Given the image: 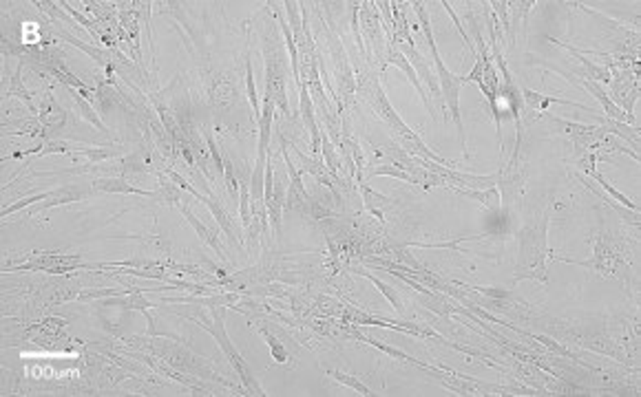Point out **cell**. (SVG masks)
<instances>
[{
  "mask_svg": "<svg viewBox=\"0 0 641 397\" xmlns=\"http://www.w3.org/2000/svg\"><path fill=\"white\" fill-rule=\"evenodd\" d=\"M550 212L546 210L535 223L526 225L517 232V241H520V258L515 263L513 282L522 280H537L542 285H548V271H546V258L550 256V249L546 243Z\"/></svg>",
  "mask_w": 641,
  "mask_h": 397,
  "instance_id": "cell-1",
  "label": "cell"
},
{
  "mask_svg": "<svg viewBox=\"0 0 641 397\" xmlns=\"http://www.w3.org/2000/svg\"><path fill=\"white\" fill-rule=\"evenodd\" d=\"M591 241L595 245V254L591 260H573L566 256H550L553 260H564V263L570 265H582V267H591L602 276H617L622 278L626 274H631V265L626 263V249L622 245V241L613 238L611 232H602L591 236Z\"/></svg>",
  "mask_w": 641,
  "mask_h": 397,
  "instance_id": "cell-2",
  "label": "cell"
},
{
  "mask_svg": "<svg viewBox=\"0 0 641 397\" xmlns=\"http://www.w3.org/2000/svg\"><path fill=\"white\" fill-rule=\"evenodd\" d=\"M414 9L416 14L420 18V25H422V31L427 36V44H429L431 49V58L436 62V69H438V79H440V86H443V97H445V104L452 110V117L456 122V126L460 130V137H463V148H465V128H463V117H460V108H458V95H460V88H463V77L454 75L452 71L447 69L443 64L440 55H438V49H436V42H434V36H431V25H429V14H427V9L422 3H414ZM465 155H467V148H465Z\"/></svg>",
  "mask_w": 641,
  "mask_h": 397,
  "instance_id": "cell-3",
  "label": "cell"
},
{
  "mask_svg": "<svg viewBox=\"0 0 641 397\" xmlns=\"http://www.w3.org/2000/svg\"><path fill=\"white\" fill-rule=\"evenodd\" d=\"M533 119H548L553 130L550 133H559V135H566V137L573 142L575 148H600V146L606 142V133L602 130V126H584V124H575V122H568V119H561V117H555L550 115V113H537Z\"/></svg>",
  "mask_w": 641,
  "mask_h": 397,
  "instance_id": "cell-4",
  "label": "cell"
},
{
  "mask_svg": "<svg viewBox=\"0 0 641 397\" xmlns=\"http://www.w3.org/2000/svg\"><path fill=\"white\" fill-rule=\"evenodd\" d=\"M212 318H215V325H204V322H199V325H204L208 331L215 336V340L221 345V349H223V354H226V358H228V362L232 365V369L239 373V378H241V382H243V389L245 391H250V393H254V395H263V391H261V387L257 384V380L252 378V373H250V369H248V365L241 360V356L237 354V349H234L232 345H230V340H228V333H226V327H223V311L221 309H217V311H212Z\"/></svg>",
  "mask_w": 641,
  "mask_h": 397,
  "instance_id": "cell-5",
  "label": "cell"
},
{
  "mask_svg": "<svg viewBox=\"0 0 641 397\" xmlns=\"http://www.w3.org/2000/svg\"><path fill=\"white\" fill-rule=\"evenodd\" d=\"M284 55L281 51L266 49V95L275 99V104L290 115L288 99H286V71H284Z\"/></svg>",
  "mask_w": 641,
  "mask_h": 397,
  "instance_id": "cell-6",
  "label": "cell"
},
{
  "mask_svg": "<svg viewBox=\"0 0 641 397\" xmlns=\"http://www.w3.org/2000/svg\"><path fill=\"white\" fill-rule=\"evenodd\" d=\"M279 139H281V155H284V164H286V170H288V177H290V188H288V197H286V210H295L297 208V203H306L310 197H308V192H306V188H303V181H301V175H299V170L292 166V162H290V155H288V151H286V137L284 135H279Z\"/></svg>",
  "mask_w": 641,
  "mask_h": 397,
  "instance_id": "cell-7",
  "label": "cell"
},
{
  "mask_svg": "<svg viewBox=\"0 0 641 397\" xmlns=\"http://www.w3.org/2000/svg\"><path fill=\"white\" fill-rule=\"evenodd\" d=\"M387 62L389 64H396L398 69H402L405 73H407V77L414 82V86L418 88V93H420V97H422V101H425V106H427V110H429V115L431 117H436V110H434V104H431V99L427 97V93H425V88L420 86V82H418V77H416V71H414V66L409 64V60L405 58V55L393 47V49H389V55H387Z\"/></svg>",
  "mask_w": 641,
  "mask_h": 397,
  "instance_id": "cell-8",
  "label": "cell"
},
{
  "mask_svg": "<svg viewBox=\"0 0 641 397\" xmlns=\"http://www.w3.org/2000/svg\"><path fill=\"white\" fill-rule=\"evenodd\" d=\"M179 208H182V212H184L186 221H188L190 225H193L195 230H197V234H199V238H201V241H204V243H208V245H210V247H212V249H215V252H217V256H219V258H223V260H226V254H223V247H221V243H219L217 234H212V230H208L206 225L201 223V221H199V219L195 217V214L188 210V206H186V203H179Z\"/></svg>",
  "mask_w": 641,
  "mask_h": 397,
  "instance_id": "cell-9",
  "label": "cell"
},
{
  "mask_svg": "<svg viewBox=\"0 0 641 397\" xmlns=\"http://www.w3.org/2000/svg\"><path fill=\"white\" fill-rule=\"evenodd\" d=\"M553 42H557V44H561L559 40H553ZM566 51H570L575 58L584 64V69H586V79H593V82H611V71L606 69V66H600V64H595V62H591L588 58H584V53L582 51H577L575 47H568V44H561Z\"/></svg>",
  "mask_w": 641,
  "mask_h": 397,
  "instance_id": "cell-10",
  "label": "cell"
},
{
  "mask_svg": "<svg viewBox=\"0 0 641 397\" xmlns=\"http://www.w3.org/2000/svg\"><path fill=\"white\" fill-rule=\"evenodd\" d=\"M577 179H579L582 184L586 186L591 192H595V195H597V197L606 203V206H611L617 214H620V217H624V219H626L628 223H631V225H639V214H637V210H628V208H624V206H622V203L613 201L609 195H604V192H600L597 188H595V186H593V181H588L586 177H584V175H577Z\"/></svg>",
  "mask_w": 641,
  "mask_h": 397,
  "instance_id": "cell-11",
  "label": "cell"
},
{
  "mask_svg": "<svg viewBox=\"0 0 641 397\" xmlns=\"http://www.w3.org/2000/svg\"><path fill=\"white\" fill-rule=\"evenodd\" d=\"M361 197H363V201H365L367 210L372 212L378 221H383V219H385L383 208H389V206H391V199L385 197V195H378V192H374L369 186H365L363 181H361Z\"/></svg>",
  "mask_w": 641,
  "mask_h": 397,
  "instance_id": "cell-12",
  "label": "cell"
},
{
  "mask_svg": "<svg viewBox=\"0 0 641 397\" xmlns=\"http://www.w3.org/2000/svg\"><path fill=\"white\" fill-rule=\"evenodd\" d=\"M597 159L600 155L595 153L593 148H575L573 151V159L570 162L575 164V168L584 177H591L595 170H597Z\"/></svg>",
  "mask_w": 641,
  "mask_h": 397,
  "instance_id": "cell-13",
  "label": "cell"
},
{
  "mask_svg": "<svg viewBox=\"0 0 641 397\" xmlns=\"http://www.w3.org/2000/svg\"><path fill=\"white\" fill-rule=\"evenodd\" d=\"M97 190H104V192H129V195H144V197H155V192H144V190H138V188H133V186H129L127 181H122V179H97L95 184H93Z\"/></svg>",
  "mask_w": 641,
  "mask_h": 397,
  "instance_id": "cell-14",
  "label": "cell"
},
{
  "mask_svg": "<svg viewBox=\"0 0 641 397\" xmlns=\"http://www.w3.org/2000/svg\"><path fill=\"white\" fill-rule=\"evenodd\" d=\"M277 20H279V25H281V31H284V38H286L288 55H290V60H292V73H295V77H297V84H301V69H299V49H297V44H295V36H292V31H290V27L286 25V20H284V18H281V16H277Z\"/></svg>",
  "mask_w": 641,
  "mask_h": 397,
  "instance_id": "cell-15",
  "label": "cell"
},
{
  "mask_svg": "<svg viewBox=\"0 0 641 397\" xmlns=\"http://www.w3.org/2000/svg\"><path fill=\"white\" fill-rule=\"evenodd\" d=\"M591 179H595V181H597V184H600V186H602V188L606 190V195H609V197H611L613 201L622 203V206H624V208H628V210H637V203H635V201H631V199H628L626 195H622V192L617 190V188H613V186L609 184V179H606V177H604V175L600 173V170H595V173L591 175Z\"/></svg>",
  "mask_w": 641,
  "mask_h": 397,
  "instance_id": "cell-16",
  "label": "cell"
},
{
  "mask_svg": "<svg viewBox=\"0 0 641 397\" xmlns=\"http://www.w3.org/2000/svg\"><path fill=\"white\" fill-rule=\"evenodd\" d=\"M245 86H248V97H250V104H252V110H254V119L259 124V119H261V104H259L257 88H254V73H252L250 55H248V60H245Z\"/></svg>",
  "mask_w": 641,
  "mask_h": 397,
  "instance_id": "cell-17",
  "label": "cell"
},
{
  "mask_svg": "<svg viewBox=\"0 0 641 397\" xmlns=\"http://www.w3.org/2000/svg\"><path fill=\"white\" fill-rule=\"evenodd\" d=\"M239 206H241V225L248 232L252 225V212H250V190L245 186V181L239 184Z\"/></svg>",
  "mask_w": 641,
  "mask_h": 397,
  "instance_id": "cell-18",
  "label": "cell"
},
{
  "mask_svg": "<svg viewBox=\"0 0 641 397\" xmlns=\"http://www.w3.org/2000/svg\"><path fill=\"white\" fill-rule=\"evenodd\" d=\"M261 336L266 338V342H268V347H270V351H272V358H275V362H279V365H286L288 362V351H286V345L284 342H279V340L268 331V329H263L261 327Z\"/></svg>",
  "mask_w": 641,
  "mask_h": 397,
  "instance_id": "cell-19",
  "label": "cell"
},
{
  "mask_svg": "<svg viewBox=\"0 0 641 397\" xmlns=\"http://www.w3.org/2000/svg\"><path fill=\"white\" fill-rule=\"evenodd\" d=\"M328 376H332L336 382H341V384H345V387H350V389H354V391H358L361 395H374L372 391H369L365 384L361 382V380H356V378H352V376H347V373H341V371H328Z\"/></svg>",
  "mask_w": 641,
  "mask_h": 397,
  "instance_id": "cell-20",
  "label": "cell"
},
{
  "mask_svg": "<svg viewBox=\"0 0 641 397\" xmlns=\"http://www.w3.org/2000/svg\"><path fill=\"white\" fill-rule=\"evenodd\" d=\"M372 175L374 177H380V175H391V177H398V179H402V181H411V184H418L416 181V177L409 173V170H402L400 166H380V168H376V170H372Z\"/></svg>",
  "mask_w": 641,
  "mask_h": 397,
  "instance_id": "cell-21",
  "label": "cell"
},
{
  "mask_svg": "<svg viewBox=\"0 0 641 397\" xmlns=\"http://www.w3.org/2000/svg\"><path fill=\"white\" fill-rule=\"evenodd\" d=\"M363 276H367L369 280H372L374 285L378 287V291H383V293H385V298L393 304V309H396L398 313H402V302H400V298H398V293H396V291H393L391 287H387L385 282H380L378 278H374L372 274H365V271H363Z\"/></svg>",
  "mask_w": 641,
  "mask_h": 397,
  "instance_id": "cell-22",
  "label": "cell"
},
{
  "mask_svg": "<svg viewBox=\"0 0 641 397\" xmlns=\"http://www.w3.org/2000/svg\"><path fill=\"white\" fill-rule=\"evenodd\" d=\"M71 97H73V99L77 101V106H80V110H82V115H84V117H86L89 122H93V124H95V126H97L100 130H106V128H104V124H102V122H100V119H97V115H95V113L91 110V106H89V104H86V101H84V99H82L80 95H77V93H75V90H71Z\"/></svg>",
  "mask_w": 641,
  "mask_h": 397,
  "instance_id": "cell-23",
  "label": "cell"
},
{
  "mask_svg": "<svg viewBox=\"0 0 641 397\" xmlns=\"http://www.w3.org/2000/svg\"><path fill=\"white\" fill-rule=\"evenodd\" d=\"M491 5H493V9H496V14H500V18H502V25H504V31L511 33V22H509V18H507V9H509V5H507V3H491Z\"/></svg>",
  "mask_w": 641,
  "mask_h": 397,
  "instance_id": "cell-24",
  "label": "cell"
}]
</instances>
